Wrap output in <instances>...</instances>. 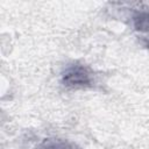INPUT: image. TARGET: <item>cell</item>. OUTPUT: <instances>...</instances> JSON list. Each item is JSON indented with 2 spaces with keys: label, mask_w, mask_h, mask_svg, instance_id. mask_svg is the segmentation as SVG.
Segmentation results:
<instances>
[{
  "label": "cell",
  "mask_w": 149,
  "mask_h": 149,
  "mask_svg": "<svg viewBox=\"0 0 149 149\" xmlns=\"http://www.w3.org/2000/svg\"><path fill=\"white\" fill-rule=\"evenodd\" d=\"M61 84L66 90H87L95 85V73L88 66L79 62L68 64L61 76Z\"/></svg>",
  "instance_id": "obj_1"
},
{
  "label": "cell",
  "mask_w": 149,
  "mask_h": 149,
  "mask_svg": "<svg viewBox=\"0 0 149 149\" xmlns=\"http://www.w3.org/2000/svg\"><path fill=\"white\" fill-rule=\"evenodd\" d=\"M130 20L133 28L146 41V45L149 48V10H136Z\"/></svg>",
  "instance_id": "obj_2"
},
{
  "label": "cell",
  "mask_w": 149,
  "mask_h": 149,
  "mask_svg": "<svg viewBox=\"0 0 149 149\" xmlns=\"http://www.w3.org/2000/svg\"><path fill=\"white\" fill-rule=\"evenodd\" d=\"M37 149H80L76 143L64 139H45L43 140Z\"/></svg>",
  "instance_id": "obj_3"
}]
</instances>
